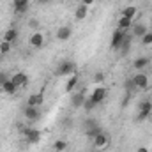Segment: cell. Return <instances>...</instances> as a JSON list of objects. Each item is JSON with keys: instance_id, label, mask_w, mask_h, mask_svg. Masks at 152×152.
<instances>
[{"instance_id": "cell-1", "label": "cell", "mask_w": 152, "mask_h": 152, "mask_svg": "<svg viewBox=\"0 0 152 152\" xmlns=\"http://www.w3.org/2000/svg\"><path fill=\"white\" fill-rule=\"evenodd\" d=\"M106 94H108V90L104 88V87H97V88H94L92 90V94L88 96V101L92 103V106L96 108L99 103H103L104 99H106Z\"/></svg>"}, {"instance_id": "cell-2", "label": "cell", "mask_w": 152, "mask_h": 152, "mask_svg": "<svg viewBox=\"0 0 152 152\" xmlns=\"http://www.w3.org/2000/svg\"><path fill=\"white\" fill-rule=\"evenodd\" d=\"M78 69H76V64L71 60H62L58 69H57V75L58 76H69V75H76Z\"/></svg>"}, {"instance_id": "cell-3", "label": "cell", "mask_w": 152, "mask_h": 152, "mask_svg": "<svg viewBox=\"0 0 152 152\" xmlns=\"http://www.w3.org/2000/svg\"><path fill=\"white\" fill-rule=\"evenodd\" d=\"M138 108H140V113H138V122H142V120H145L152 112V103L151 101H142L140 104H138Z\"/></svg>"}, {"instance_id": "cell-4", "label": "cell", "mask_w": 152, "mask_h": 152, "mask_svg": "<svg viewBox=\"0 0 152 152\" xmlns=\"http://www.w3.org/2000/svg\"><path fill=\"white\" fill-rule=\"evenodd\" d=\"M23 134H25V138H27V142L28 143H39L41 142V131L39 129H32V127H27L25 131H23Z\"/></svg>"}, {"instance_id": "cell-5", "label": "cell", "mask_w": 152, "mask_h": 152, "mask_svg": "<svg viewBox=\"0 0 152 152\" xmlns=\"http://www.w3.org/2000/svg\"><path fill=\"white\" fill-rule=\"evenodd\" d=\"M133 83H134V87H136V88L143 90V88H147V87H149V76L145 75V73H138V75L133 76Z\"/></svg>"}, {"instance_id": "cell-6", "label": "cell", "mask_w": 152, "mask_h": 152, "mask_svg": "<svg viewBox=\"0 0 152 152\" xmlns=\"http://www.w3.org/2000/svg\"><path fill=\"white\" fill-rule=\"evenodd\" d=\"M124 39H126V34H124V30H115L113 34H112V50H118L120 46H122V42H124Z\"/></svg>"}, {"instance_id": "cell-7", "label": "cell", "mask_w": 152, "mask_h": 152, "mask_svg": "<svg viewBox=\"0 0 152 152\" xmlns=\"http://www.w3.org/2000/svg\"><path fill=\"white\" fill-rule=\"evenodd\" d=\"M85 99H87V96H85V88H83V90H80V92L71 96V106L73 108H83Z\"/></svg>"}, {"instance_id": "cell-8", "label": "cell", "mask_w": 152, "mask_h": 152, "mask_svg": "<svg viewBox=\"0 0 152 152\" xmlns=\"http://www.w3.org/2000/svg\"><path fill=\"white\" fill-rule=\"evenodd\" d=\"M42 103H44V94H42V92L30 94L28 99H27V106H34V108H39Z\"/></svg>"}, {"instance_id": "cell-9", "label": "cell", "mask_w": 152, "mask_h": 152, "mask_svg": "<svg viewBox=\"0 0 152 152\" xmlns=\"http://www.w3.org/2000/svg\"><path fill=\"white\" fill-rule=\"evenodd\" d=\"M108 143H110V138H108V133L106 131L99 133L94 138V147H97V149H104V147H108Z\"/></svg>"}, {"instance_id": "cell-10", "label": "cell", "mask_w": 152, "mask_h": 152, "mask_svg": "<svg viewBox=\"0 0 152 152\" xmlns=\"http://www.w3.org/2000/svg\"><path fill=\"white\" fill-rule=\"evenodd\" d=\"M11 81H12V83L20 88V87H25V85L28 83V76L25 75V73H21V71H20V73H14V75L11 76Z\"/></svg>"}, {"instance_id": "cell-11", "label": "cell", "mask_w": 152, "mask_h": 152, "mask_svg": "<svg viewBox=\"0 0 152 152\" xmlns=\"http://www.w3.org/2000/svg\"><path fill=\"white\" fill-rule=\"evenodd\" d=\"M23 115H25V118L30 120V122H36V120L41 118V112H39V108H34V106H27L25 112H23Z\"/></svg>"}, {"instance_id": "cell-12", "label": "cell", "mask_w": 152, "mask_h": 152, "mask_svg": "<svg viewBox=\"0 0 152 152\" xmlns=\"http://www.w3.org/2000/svg\"><path fill=\"white\" fill-rule=\"evenodd\" d=\"M28 5H30V0H14L12 2V7L18 14H23L28 11Z\"/></svg>"}, {"instance_id": "cell-13", "label": "cell", "mask_w": 152, "mask_h": 152, "mask_svg": "<svg viewBox=\"0 0 152 152\" xmlns=\"http://www.w3.org/2000/svg\"><path fill=\"white\" fill-rule=\"evenodd\" d=\"M30 44H32V48H42V44H44V36L39 32V30H36L32 36H30Z\"/></svg>"}, {"instance_id": "cell-14", "label": "cell", "mask_w": 152, "mask_h": 152, "mask_svg": "<svg viewBox=\"0 0 152 152\" xmlns=\"http://www.w3.org/2000/svg\"><path fill=\"white\" fill-rule=\"evenodd\" d=\"M71 36H73V28L67 27V25H64V27H60V28L57 30V39H58V41H67Z\"/></svg>"}, {"instance_id": "cell-15", "label": "cell", "mask_w": 152, "mask_h": 152, "mask_svg": "<svg viewBox=\"0 0 152 152\" xmlns=\"http://www.w3.org/2000/svg\"><path fill=\"white\" fill-rule=\"evenodd\" d=\"M0 88H2V92H4V94H7V96H14V94L18 92V87L11 81V78H9V80L0 87Z\"/></svg>"}, {"instance_id": "cell-16", "label": "cell", "mask_w": 152, "mask_h": 152, "mask_svg": "<svg viewBox=\"0 0 152 152\" xmlns=\"http://www.w3.org/2000/svg\"><path fill=\"white\" fill-rule=\"evenodd\" d=\"M149 30H147V25H143V23H136V25H133V37H143L145 34H147Z\"/></svg>"}, {"instance_id": "cell-17", "label": "cell", "mask_w": 152, "mask_h": 152, "mask_svg": "<svg viewBox=\"0 0 152 152\" xmlns=\"http://www.w3.org/2000/svg\"><path fill=\"white\" fill-rule=\"evenodd\" d=\"M87 14H88V7L81 4V5H78V7H76L75 20H76V21H81V20H85V18H87Z\"/></svg>"}, {"instance_id": "cell-18", "label": "cell", "mask_w": 152, "mask_h": 152, "mask_svg": "<svg viewBox=\"0 0 152 152\" xmlns=\"http://www.w3.org/2000/svg\"><path fill=\"white\" fill-rule=\"evenodd\" d=\"M149 62H151V60H149V57H138V58L133 62V67H134V69H138V71H142V69H145V67L149 66Z\"/></svg>"}, {"instance_id": "cell-19", "label": "cell", "mask_w": 152, "mask_h": 152, "mask_svg": "<svg viewBox=\"0 0 152 152\" xmlns=\"http://www.w3.org/2000/svg\"><path fill=\"white\" fill-rule=\"evenodd\" d=\"M103 131H104V129H103V127H101L99 124H96V126H92V127H87L85 134H87L88 138H92V140H94V138H96V136H97L99 133H103Z\"/></svg>"}, {"instance_id": "cell-20", "label": "cell", "mask_w": 152, "mask_h": 152, "mask_svg": "<svg viewBox=\"0 0 152 152\" xmlns=\"http://www.w3.org/2000/svg\"><path fill=\"white\" fill-rule=\"evenodd\" d=\"M133 27V20H129V18H126V16H120V20H118V30H127V28H131Z\"/></svg>"}, {"instance_id": "cell-21", "label": "cell", "mask_w": 152, "mask_h": 152, "mask_svg": "<svg viewBox=\"0 0 152 152\" xmlns=\"http://www.w3.org/2000/svg\"><path fill=\"white\" fill-rule=\"evenodd\" d=\"M16 37H18V30L16 28H7L4 32V41H7V42H14Z\"/></svg>"}, {"instance_id": "cell-22", "label": "cell", "mask_w": 152, "mask_h": 152, "mask_svg": "<svg viewBox=\"0 0 152 152\" xmlns=\"http://www.w3.org/2000/svg\"><path fill=\"white\" fill-rule=\"evenodd\" d=\"M78 81H80V78H78V73H76V75H73L71 78H69V81L66 83V92L71 94V92L75 90V87L78 85Z\"/></svg>"}, {"instance_id": "cell-23", "label": "cell", "mask_w": 152, "mask_h": 152, "mask_svg": "<svg viewBox=\"0 0 152 152\" xmlns=\"http://www.w3.org/2000/svg\"><path fill=\"white\" fill-rule=\"evenodd\" d=\"M136 12H138V9L134 7V5H127L124 11H122V16H126V18H129V20H133L134 16H136Z\"/></svg>"}, {"instance_id": "cell-24", "label": "cell", "mask_w": 152, "mask_h": 152, "mask_svg": "<svg viewBox=\"0 0 152 152\" xmlns=\"http://www.w3.org/2000/svg\"><path fill=\"white\" fill-rule=\"evenodd\" d=\"M53 149H55V152H64L67 149V142L66 140H57L53 143Z\"/></svg>"}, {"instance_id": "cell-25", "label": "cell", "mask_w": 152, "mask_h": 152, "mask_svg": "<svg viewBox=\"0 0 152 152\" xmlns=\"http://www.w3.org/2000/svg\"><path fill=\"white\" fill-rule=\"evenodd\" d=\"M129 44H131V36H126L124 42H122V46L118 48V50H122V55H126V53L129 51Z\"/></svg>"}, {"instance_id": "cell-26", "label": "cell", "mask_w": 152, "mask_h": 152, "mask_svg": "<svg viewBox=\"0 0 152 152\" xmlns=\"http://www.w3.org/2000/svg\"><path fill=\"white\" fill-rule=\"evenodd\" d=\"M9 51H11V42L2 41V42H0V53H2V55H7Z\"/></svg>"}, {"instance_id": "cell-27", "label": "cell", "mask_w": 152, "mask_h": 152, "mask_svg": "<svg viewBox=\"0 0 152 152\" xmlns=\"http://www.w3.org/2000/svg\"><path fill=\"white\" fill-rule=\"evenodd\" d=\"M124 88H126V92H127V94H131V92H133V88H136V87H134V83H133V78L126 80V83H124Z\"/></svg>"}, {"instance_id": "cell-28", "label": "cell", "mask_w": 152, "mask_h": 152, "mask_svg": "<svg viewBox=\"0 0 152 152\" xmlns=\"http://www.w3.org/2000/svg\"><path fill=\"white\" fill-rule=\"evenodd\" d=\"M142 44H145V46L152 44V32H147V34L142 37Z\"/></svg>"}, {"instance_id": "cell-29", "label": "cell", "mask_w": 152, "mask_h": 152, "mask_svg": "<svg viewBox=\"0 0 152 152\" xmlns=\"http://www.w3.org/2000/svg\"><path fill=\"white\" fill-rule=\"evenodd\" d=\"M28 27H30V28H34V32H36V30L39 28V20H36V18H32V20L28 21Z\"/></svg>"}, {"instance_id": "cell-30", "label": "cell", "mask_w": 152, "mask_h": 152, "mask_svg": "<svg viewBox=\"0 0 152 152\" xmlns=\"http://www.w3.org/2000/svg\"><path fill=\"white\" fill-rule=\"evenodd\" d=\"M9 78H11V76L7 75L5 71H0V87H2V85H4V83H5V81L9 80Z\"/></svg>"}, {"instance_id": "cell-31", "label": "cell", "mask_w": 152, "mask_h": 152, "mask_svg": "<svg viewBox=\"0 0 152 152\" xmlns=\"http://www.w3.org/2000/svg\"><path fill=\"white\" fill-rule=\"evenodd\" d=\"M94 80H96L97 83H101V81H104V75H103V73H96V76H94Z\"/></svg>"}, {"instance_id": "cell-32", "label": "cell", "mask_w": 152, "mask_h": 152, "mask_svg": "<svg viewBox=\"0 0 152 152\" xmlns=\"http://www.w3.org/2000/svg\"><path fill=\"white\" fill-rule=\"evenodd\" d=\"M136 152H151V151H149V147L142 145V147H138V149H136Z\"/></svg>"}, {"instance_id": "cell-33", "label": "cell", "mask_w": 152, "mask_h": 152, "mask_svg": "<svg viewBox=\"0 0 152 152\" xmlns=\"http://www.w3.org/2000/svg\"><path fill=\"white\" fill-rule=\"evenodd\" d=\"M80 2H81V4H83V5H87V7H88V5H92V4H94V0H80Z\"/></svg>"}, {"instance_id": "cell-34", "label": "cell", "mask_w": 152, "mask_h": 152, "mask_svg": "<svg viewBox=\"0 0 152 152\" xmlns=\"http://www.w3.org/2000/svg\"><path fill=\"white\" fill-rule=\"evenodd\" d=\"M51 0H37V4H41V5H44V4H50Z\"/></svg>"}, {"instance_id": "cell-35", "label": "cell", "mask_w": 152, "mask_h": 152, "mask_svg": "<svg viewBox=\"0 0 152 152\" xmlns=\"http://www.w3.org/2000/svg\"><path fill=\"white\" fill-rule=\"evenodd\" d=\"M2 58H4V55H2V53H0V62H2Z\"/></svg>"}, {"instance_id": "cell-36", "label": "cell", "mask_w": 152, "mask_h": 152, "mask_svg": "<svg viewBox=\"0 0 152 152\" xmlns=\"http://www.w3.org/2000/svg\"><path fill=\"white\" fill-rule=\"evenodd\" d=\"M151 27H152V21H151Z\"/></svg>"}]
</instances>
